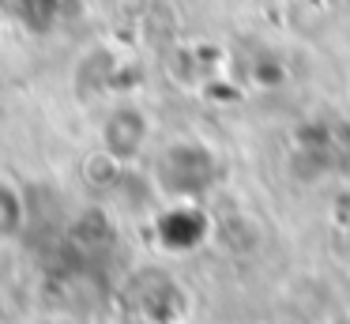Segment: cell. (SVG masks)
<instances>
[{"instance_id": "6da1fadb", "label": "cell", "mask_w": 350, "mask_h": 324, "mask_svg": "<svg viewBox=\"0 0 350 324\" xmlns=\"http://www.w3.org/2000/svg\"><path fill=\"white\" fill-rule=\"evenodd\" d=\"M0 324H4V298H0Z\"/></svg>"}]
</instances>
